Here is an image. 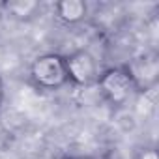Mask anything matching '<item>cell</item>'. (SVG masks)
Segmentation results:
<instances>
[{
  "label": "cell",
  "mask_w": 159,
  "mask_h": 159,
  "mask_svg": "<svg viewBox=\"0 0 159 159\" xmlns=\"http://www.w3.org/2000/svg\"><path fill=\"white\" fill-rule=\"evenodd\" d=\"M88 13V6L83 0H60L54 4V15L64 25H77Z\"/></svg>",
  "instance_id": "cell-5"
},
{
  "label": "cell",
  "mask_w": 159,
  "mask_h": 159,
  "mask_svg": "<svg viewBox=\"0 0 159 159\" xmlns=\"http://www.w3.org/2000/svg\"><path fill=\"white\" fill-rule=\"evenodd\" d=\"M30 81L36 88L45 92L60 90L66 83H69L64 56L56 52H45L36 56L30 64Z\"/></svg>",
  "instance_id": "cell-1"
},
{
  "label": "cell",
  "mask_w": 159,
  "mask_h": 159,
  "mask_svg": "<svg viewBox=\"0 0 159 159\" xmlns=\"http://www.w3.org/2000/svg\"><path fill=\"white\" fill-rule=\"evenodd\" d=\"M2 101H4V83L0 79V105H2Z\"/></svg>",
  "instance_id": "cell-8"
},
{
  "label": "cell",
  "mask_w": 159,
  "mask_h": 159,
  "mask_svg": "<svg viewBox=\"0 0 159 159\" xmlns=\"http://www.w3.org/2000/svg\"><path fill=\"white\" fill-rule=\"evenodd\" d=\"M135 159H159V155H157L155 148H152V146H144V148H140V150L137 152Z\"/></svg>",
  "instance_id": "cell-7"
},
{
  "label": "cell",
  "mask_w": 159,
  "mask_h": 159,
  "mask_svg": "<svg viewBox=\"0 0 159 159\" xmlns=\"http://www.w3.org/2000/svg\"><path fill=\"white\" fill-rule=\"evenodd\" d=\"M98 84L103 98L114 107L125 105L137 92L125 67H109L98 77Z\"/></svg>",
  "instance_id": "cell-2"
},
{
  "label": "cell",
  "mask_w": 159,
  "mask_h": 159,
  "mask_svg": "<svg viewBox=\"0 0 159 159\" xmlns=\"http://www.w3.org/2000/svg\"><path fill=\"white\" fill-rule=\"evenodd\" d=\"M66 60V71L67 81H71L77 86H90L98 83V62L88 51H73L71 54L64 56Z\"/></svg>",
  "instance_id": "cell-3"
},
{
  "label": "cell",
  "mask_w": 159,
  "mask_h": 159,
  "mask_svg": "<svg viewBox=\"0 0 159 159\" xmlns=\"http://www.w3.org/2000/svg\"><path fill=\"white\" fill-rule=\"evenodd\" d=\"M2 6H4L8 15H11L13 19H21V21L30 19L41 8V4L38 0H6Z\"/></svg>",
  "instance_id": "cell-6"
},
{
  "label": "cell",
  "mask_w": 159,
  "mask_h": 159,
  "mask_svg": "<svg viewBox=\"0 0 159 159\" xmlns=\"http://www.w3.org/2000/svg\"><path fill=\"white\" fill-rule=\"evenodd\" d=\"M131 81L135 84V90L139 92H148L153 88L155 81H157V73H159V64L157 58L153 54H142L133 58L127 66H125Z\"/></svg>",
  "instance_id": "cell-4"
}]
</instances>
